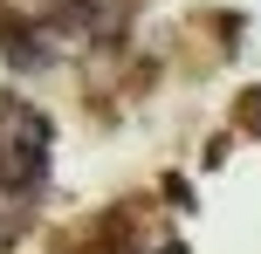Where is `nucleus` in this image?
I'll use <instances>...</instances> for the list:
<instances>
[{"label": "nucleus", "mask_w": 261, "mask_h": 254, "mask_svg": "<svg viewBox=\"0 0 261 254\" xmlns=\"http://www.w3.org/2000/svg\"><path fill=\"white\" fill-rule=\"evenodd\" d=\"M48 172V117L28 103L0 110V186H35Z\"/></svg>", "instance_id": "f257e3e1"}]
</instances>
